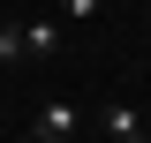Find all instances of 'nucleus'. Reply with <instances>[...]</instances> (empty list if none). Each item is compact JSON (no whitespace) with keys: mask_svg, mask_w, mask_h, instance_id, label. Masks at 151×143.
<instances>
[{"mask_svg":"<svg viewBox=\"0 0 151 143\" xmlns=\"http://www.w3.org/2000/svg\"><path fill=\"white\" fill-rule=\"evenodd\" d=\"M30 136H38V143H76V106H68V98H45Z\"/></svg>","mask_w":151,"mask_h":143,"instance_id":"obj_1","label":"nucleus"},{"mask_svg":"<svg viewBox=\"0 0 151 143\" xmlns=\"http://www.w3.org/2000/svg\"><path fill=\"white\" fill-rule=\"evenodd\" d=\"M23 53H30V60L60 53V15H30V23H23Z\"/></svg>","mask_w":151,"mask_h":143,"instance_id":"obj_2","label":"nucleus"},{"mask_svg":"<svg viewBox=\"0 0 151 143\" xmlns=\"http://www.w3.org/2000/svg\"><path fill=\"white\" fill-rule=\"evenodd\" d=\"M98 121H106V143H151V136H144V121H136V106H106Z\"/></svg>","mask_w":151,"mask_h":143,"instance_id":"obj_3","label":"nucleus"},{"mask_svg":"<svg viewBox=\"0 0 151 143\" xmlns=\"http://www.w3.org/2000/svg\"><path fill=\"white\" fill-rule=\"evenodd\" d=\"M98 8H106V0H60L53 15H60V23H98Z\"/></svg>","mask_w":151,"mask_h":143,"instance_id":"obj_4","label":"nucleus"},{"mask_svg":"<svg viewBox=\"0 0 151 143\" xmlns=\"http://www.w3.org/2000/svg\"><path fill=\"white\" fill-rule=\"evenodd\" d=\"M8 60H30V53H23V30H15V23H0V68H8Z\"/></svg>","mask_w":151,"mask_h":143,"instance_id":"obj_5","label":"nucleus"},{"mask_svg":"<svg viewBox=\"0 0 151 143\" xmlns=\"http://www.w3.org/2000/svg\"><path fill=\"white\" fill-rule=\"evenodd\" d=\"M113 8H136V0H113Z\"/></svg>","mask_w":151,"mask_h":143,"instance_id":"obj_6","label":"nucleus"},{"mask_svg":"<svg viewBox=\"0 0 151 143\" xmlns=\"http://www.w3.org/2000/svg\"><path fill=\"white\" fill-rule=\"evenodd\" d=\"M15 143H38V136H15Z\"/></svg>","mask_w":151,"mask_h":143,"instance_id":"obj_7","label":"nucleus"},{"mask_svg":"<svg viewBox=\"0 0 151 143\" xmlns=\"http://www.w3.org/2000/svg\"><path fill=\"white\" fill-rule=\"evenodd\" d=\"M144 8H151V0H144Z\"/></svg>","mask_w":151,"mask_h":143,"instance_id":"obj_8","label":"nucleus"}]
</instances>
